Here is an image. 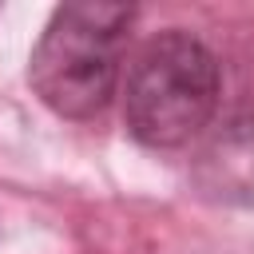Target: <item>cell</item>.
I'll return each mask as SVG.
<instances>
[{
  "label": "cell",
  "mask_w": 254,
  "mask_h": 254,
  "mask_svg": "<svg viewBox=\"0 0 254 254\" xmlns=\"http://www.w3.org/2000/svg\"><path fill=\"white\" fill-rule=\"evenodd\" d=\"M222 99L218 56L190 32L167 28L131 60L123 83V123L151 151H175L198 139Z\"/></svg>",
  "instance_id": "6da1fadb"
},
{
  "label": "cell",
  "mask_w": 254,
  "mask_h": 254,
  "mask_svg": "<svg viewBox=\"0 0 254 254\" xmlns=\"http://www.w3.org/2000/svg\"><path fill=\"white\" fill-rule=\"evenodd\" d=\"M131 20L135 8L127 4L56 8L28 60V83L40 103L64 119L99 115L119 91Z\"/></svg>",
  "instance_id": "7a4b0ae2"
},
{
  "label": "cell",
  "mask_w": 254,
  "mask_h": 254,
  "mask_svg": "<svg viewBox=\"0 0 254 254\" xmlns=\"http://www.w3.org/2000/svg\"><path fill=\"white\" fill-rule=\"evenodd\" d=\"M202 167H206V187L218 198L254 202V115L226 123V131H218L206 143Z\"/></svg>",
  "instance_id": "3957f363"
}]
</instances>
